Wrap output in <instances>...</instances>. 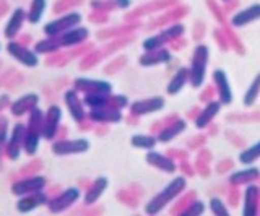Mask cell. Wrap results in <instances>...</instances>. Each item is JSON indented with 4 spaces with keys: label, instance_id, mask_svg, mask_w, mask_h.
<instances>
[{
    "label": "cell",
    "instance_id": "1",
    "mask_svg": "<svg viewBox=\"0 0 260 216\" xmlns=\"http://www.w3.org/2000/svg\"><path fill=\"white\" fill-rule=\"evenodd\" d=\"M185 184L187 182H185L184 177H176V179L171 181L158 195H154L150 200V203L146 205V213H150V214L159 213L162 208H165L168 203L173 202V200L185 189Z\"/></svg>",
    "mask_w": 260,
    "mask_h": 216
},
{
    "label": "cell",
    "instance_id": "2",
    "mask_svg": "<svg viewBox=\"0 0 260 216\" xmlns=\"http://www.w3.org/2000/svg\"><path fill=\"white\" fill-rule=\"evenodd\" d=\"M207 63H208V47L200 44L195 47L193 55H192V63L189 68V80L193 88L202 86L203 80H205Z\"/></svg>",
    "mask_w": 260,
    "mask_h": 216
},
{
    "label": "cell",
    "instance_id": "3",
    "mask_svg": "<svg viewBox=\"0 0 260 216\" xmlns=\"http://www.w3.org/2000/svg\"><path fill=\"white\" fill-rule=\"evenodd\" d=\"M80 21H81V15L78 12H70L54 21H49L44 26V33L49 38L60 36L62 33H65V31H69L75 26H80Z\"/></svg>",
    "mask_w": 260,
    "mask_h": 216
},
{
    "label": "cell",
    "instance_id": "4",
    "mask_svg": "<svg viewBox=\"0 0 260 216\" xmlns=\"http://www.w3.org/2000/svg\"><path fill=\"white\" fill-rule=\"evenodd\" d=\"M7 52L10 54L15 60H18L21 65H24V67L32 68V67H38V63H39L38 52L28 49V47L24 46L23 43L10 41V43L7 44Z\"/></svg>",
    "mask_w": 260,
    "mask_h": 216
},
{
    "label": "cell",
    "instance_id": "5",
    "mask_svg": "<svg viewBox=\"0 0 260 216\" xmlns=\"http://www.w3.org/2000/svg\"><path fill=\"white\" fill-rule=\"evenodd\" d=\"M89 150V141L86 138L75 140H57L52 143V153L57 156L65 155H81Z\"/></svg>",
    "mask_w": 260,
    "mask_h": 216
},
{
    "label": "cell",
    "instance_id": "6",
    "mask_svg": "<svg viewBox=\"0 0 260 216\" xmlns=\"http://www.w3.org/2000/svg\"><path fill=\"white\" fill-rule=\"evenodd\" d=\"M78 198H80V189H77V187L65 189L57 197H54L52 200H49V202H47L49 211H51V213L65 211L67 208H70L73 203H75Z\"/></svg>",
    "mask_w": 260,
    "mask_h": 216
},
{
    "label": "cell",
    "instance_id": "7",
    "mask_svg": "<svg viewBox=\"0 0 260 216\" xmlns=\"http://www.w3.org/2000/svg\"><path fill=\"white\" fill-rule=\"evenodd\" d=\"M46 184H47V181H46V177H43V175H31V177L15 182L12 186V194L18 195V197L35 194V192L43 190L46 187Z\"/></svg>",
    "mask_w": 260,
    "mask_h": 216
},
{
    "label": "cell",
    "instance_id": "8",
    "mask_svg": "<svg viewBox=\"0 0 260 216\" xmlns=\"http://www.w3.org/2000/svg\"><path fill=\"white\" fill-rule=\"evenodd\" d=\"M62 119V109L59 106L52 104L47 109V114L44 116V124H43V138L52 140L59 133V124Z\"/></svg>",
    "mask_w": 260,
    "mask_h": 216
},
{
    "label": "cell",
    "instance_id": "9",
    "mask_svg": "<svg viewBox=\"0 0 260 216\" xmlns=\"http://www.w3.org/2000/svg\"><path fill=\"white\" fill-rule=\"evenodd\" d=\"M24 133H26V125H23V124H15L13 125L10 140L7 141V147H5V153H7L8 158L12 159V161H15V159L20 158V151L23 148Z\"/></svg>",
    "mask_w": 260,
    "mask_h": 216
},
{
    "label": "cell",
    "instance_id": "10",
    "mask_svg": "<svg viewBox=\"0 0 260 216\" xmlns=\"http://www.w3.org/2000/svg\"><path fill=\"white\" fill-rule=\"evenodd\" d=\"M73 86L78 91H85V93H104L109 94L112 91V86L109 82H104V80H89V78H77L73 82Z\"/></svg>",
    "mask_w": 260,
    "mask_h": 216
},
{
    "label": "cell",
    "instance_id": "11",
    "mask_svg": "<svg viewBox=\"0 0 260 216\" xmlns=\"http://www.w3.org/2000/svg\"><path fill=\"white\" fill-rule=\"evenodd\" d=\"M213 82L216 85L219 102L231 104L233 102V91H231V86H230V80H228V77H226V71L221 68H216L213 71Z\"/></svg>",
    "mask_w": 260,
    "mask_h": 216
},
{
    "label": "cell",
    "instance_id": "12",
    "mask_svg": "<svg viewBox=\"0 0 260 216\" xmlns=\"http://www.w3.org/2000/svg\"><path fill=\"white\" fill-rule=\"evenodd\" d=\"M47 202H49L47 194H44L43 190L35 192V194L23 195L18 200V203H16V210H18L20 213H28V211L36 210V208L41 206V205H46Z\"/></svg>",
    "mask_w": 260,
    "mask_h": 216
},
{
    "label": "cell",
    "instance_id": "13",
    "mask_svg": "<svg viewBox=\"0 0 260 216\" xmlns=\"http://www.w3.org/2000/svg\"><path fill=\"white\" fill-rule=\"evenodd\" d=\"M63 101H65V104H67L69 113H70L73 121H75V122H83L85 117H86V113H85V109H83V104H81V101L78 98V94H77V90L65 91Z\"/></svg>",
    "mask_w": 260,
    "mask_h": 216
},
{
    "label": "cell",
    "instance_id": "14",
    "mask_svg": "<svg viewBox=\"0 0 260 216\" xmlns=\"http://www.w3.org/2000/svg\"><path fill=\"white\" fill-rule=\"evenodd\" d=\"M89 31L88 28H83V26H75L72 28L69 31H65V33H62L60 36H55L57 39H59V43L62 47H72V46H78L85 41V39L88 38Z\"/></svg>",
    "mask_w": 260,
    "mask_h": 216
},
{
    "label": "cell",
    "instance_id": "15",
    "mask_svg": "<svg viewBox=\"0 0 260 216\" xmlns=\"http://www.w3.org/2000/svg\"><path fill=\"white\" fill-rule=\"evenodd\" d=\"M258 18H260V4H254L247 7V9H242L241 12L236 13L231 20V25L236 28H242Z\"/></svg>",
    "mask_w": 260,
    "mask_h": 216
},
{
    "label": "cell",
    "instance_id": "16",
    "mask_svg": "<svg viewBox=\"0 0 260 216\" xmlns=\"http://www.w3.org/2000/svg\"><path fill=\"white\" fill-rule=\"evenodd\" d=\"M38 101H39V96H38V94H35V93L24 94V96H21L20 99H16V101L12 104V106H10V111H12V114H13V116L20 117V116L26 114V113H31V111L38 106Z\"/></svg>",
    "mask_w": 260,
    "mask_h": 216
},
{
    "label": "cell",
    "instance_id": "17",
    "mask_svg": "<svg viewBox=\"0 0 260 216\" xmlns=\"http://www.w3.org/2000/svg\"><path fill=\"white\" fill-rule=\"evenodd\" d=\"M89 119L94 122H119L122 119V114L119 109L111 107V106H103V107H93L89 113Z\"/></svg>",
    "mask_w": 260,
    "mask_h": 216
},
{
    "label": "cell",
    "instance_id": "18",
    "mask_svg": "<svg viewBox=\"0 0 260 216\" xmlns=\"http://www.w3.org/2000/svg\"><path fill=\"white\" fill-rule=\"evenodd\" d=\"M165 107V99L162 98H150V99H143V101H137L132 104V113L137 116H143V114H150V113H156Z\"/></svg>",
    "mask_w": 260,
    "mask_h": 216
},
{
    "label": "cell",
    "instance_id": "19",
    "mask_svg": "<svg viewBox=\"0 0 260 216\" xmlns=\"http://www.w3.org/2000/svg\"><path fill=\"white\" fill-rule=\"evenodd\" d=\"M258 197H260V189L257 186H249L246 189V194H244V208H242L244 216H254L257 213Z\"/></svg>",
    "mask_w": 260,
    "mask_h": 216
},
{
    "label": "cell",
    "instance_id": "20",
    "mask_svg": "<svg viewBox=\"0 0 260 216\" xmlns=\"http://www.w3.org/2000/svg\"><path fill=\"white\" fill-rule=\"evenodd\" d=\"M24 20H26V12H24L23 9H15L10 20H8V23H7V26H5V38L13 39L16 34H18Z\"/></svg>",
    "mask_w": 260,
    "mask_h": 216
},
{
    "label": "cell",
    "instance_id": "21",
    "mask_svg": "<svg viewBox=\"0 0 260 216\" xmlns=\"http://www.w3.org/2000/svg\"><path fill=\"white\" fill-rule=\"evenodd\" d=\"M219 109H221V102H219V101H210L207 104V107L202 111L197 119H195V127H197V129H205V127L218 116Z\"/></svg>",
    "mask_w": 260,
    "mask_h": 216
},
{
    "label": "cell",
    "instance_id": "22",
    "mask_svg": "<svg viewBox=\"0 0 260 216\" xmlns=\"http://www.w3.org/2000/svg\"><path fill=\"white\" fill-rule=\"evenodd\" d=\"M184 33V26L182 25H176L173 28H169L166 33H161L162 36H158V38H150L148 41L143 43V47L146 51H154L156 47H159L162 44V41H168V39H173V38H177Z\"/></svg>",
    "mask_w": 260,
    "mask_h": 216
},
{
    "label": "cell",
    "instance_id": "23",
    "mask_svg": "<svg viewBox=\"0 0 260 216\" xmlns=\"http://www.w3.org/2000/svg\"><path fill=\"white\" fill-rule=\"evenodd\" d=\"M108 189V179L106 177H98L89 189L86 190V195H85V205H94L100 197L104 194V190Z\"/></svg>",
    "mask_w": 260,
    "mask_h": 216
},
{
    "label": "cell",
    "instance_id": "24",
    "mask_svg": "<svg viewBox=\"0 0 260 216\" xmlns=\"http://www.w3.org/2000/svg\"><path fill=\"white\" fill-rule=\"evenodd\" d=\"M146 161H148L151 166L158 167V169L165 171V172H174L176 171V164L173 159H169L168 156L161 155V153H156V151H150L148 155H146Z\"/></svg>",
    "mask_w": 260,
    "mask_h": 216
},
{
    "label": "cell",
    "instance_id": "25",
    "mask_svg": "<svg viewBox=\"0 0 260 216\" xmlns=\"http://www.w3.org/2000/svg\"><path fill=\"white\" fill-rule=\"evenodd\" d=\"M43 137V132L35 130V129H28L26 127V133H24V140H23V150L24 153L32 156L39 148V140Z\"/></svg>",
    "mask_w": 260,
    "mask_h": 216
},
{
    "label": "cell",
    "instance_id": "26",
    "mask_svg": "<svg viewBox=\"0 0 260 216\" xmlns=\"http://www.w3.org/2000/svg\"><path fill=\"white\" fill-rule=\"evenodd\" d=\"M258 177H260V171L257 167H247V169L234 172L230 177V182L234 184V186H241V184H249Z\"/></svg>",
    "mask_w": 260,
    "mask_h": 216
},
{
    "label": "cell",
    "instance_id": "27",
    "mask_svg": "<svg viewBox=\"0 0 260 216\" xmlns=\"http://www.w3.org/2000/svg\"><path fill=\"white\" fill-rule=\"evenodd\" d=\"M187 80H189V70L187 68H179L176 71V75L173 77V80L169 82V86H168V93L169 94H176L179 93L184 88V85L187 83Z\"/></svg>",
    "mask_w": 260,
    "mask_h": 216
},
{
    "label": "cell",
    "instance_id": "28",
    "mask_svg": "<svg viewBox=\"0 0 260 216\" xmlns=\"http://www.w3.org/2000/svg\"><path fill=\"white\" fill-rule=\"evenodd\" d=\"M46 7H47L46 0H32L29 5V12L26 15V18L31 25H36V23L41 21V18H43V15L46 12Z\"/></svg>",
    "mask_w": 260,
    "mask_h": 216
},
{
    "label": "cell",
    "instance_id": "29",
    "mask_svg": "<svg viewBox=\"0 0 260 216\" xmlns=\"http://www.w3.org/2000/svg\"><path fill=\"white\" fill-rule=\"evenodd\" d=\"M185 130V122L184 121H176L171 125H168L165 130L159 133V141L161 143H168L173 138H176L179 133H182Z\"/></svg>",
    "mask_w": 260,
    "mask_h": 216
},
{
    "label": "cell",
    "instance_id": "30",
    "mask_svg": "<svg viewBox=\"0 0 260 216\" xmlns=\"http://www.w3.org/2000/svg\"><path fill=\"white\" fill-rule=\"evenodd\" d=\"M60 43L57 38H47V39H43V41H39L35 47V51L38 54H54L60 49Z\"/></svg>",
    "mask_w": 260,
    "mask_h": 216
},
{
    "label": "cell",
    "instance_id": "31",
    "mask_svg": "<svg viewBox=\"0 0 260 216\" xmlns=\"http://www.w3.org/2000/svg\"><path fill=\"white\" fill-rule=\"evenodd\" d=\"M83 102L89 107H103V106H109V98L108 94L104 93H86Z\"/></svg>",
    "mask_w": 260,
    "mask_h": 216
},
{
    "label": "cell",
    "instance_id": "32",
    "mask_svg": "<svg viewBox=\"0 0 260 216\" xmlns=\"http://www.w3.org/2000/svg\"><path fill=\"white\" fill-rule=\"evenodd\" d=\"M260 158V140L257 143H254L252 147H249L247 150H244L241 151V155H239V161L242 164H252L254 161H257V159Z\"/></svg>",
    "mask_w": 260,
    "mask_h": 216
},
{
    "label": "cell",
    "instance_id": "33",
    "mask_svg": "<svg viewBox=\"0 0 260 216\" xmlns=\"http://www.w3.org/2000/svg\"><path fill=\"white\" fill-rule=\"evenodd\" d=\"M258 93H260V74L254 78V82L250 83V86H249V90H247L246 96H244V106H247V107L252 106V104L255 102Z\"/></svg>",
    "mask_w": 260,
    "mask_h": 216
},
{
    "label": "cell",
    "instance_id": "34",
    "mask_svg": "<svg viewBox=\"0 0 260 216\" xmlns=\"http://www.w3.org/2000/svg\"><path fill=\"white\" fill-rule=\"evenodd\" d=\"M171 60V54L168 51H159L156 55H145V57L140 59L142 65H151V63H161V62H169Z\"/></svg>",
    "mask_w": 260,
    "mask_h": 216
},
{
    "label": "cell",
    "instance_id": "35",
    "mask_svg": "<svg viewBox=\"0 0 260 216\" xmlns=\"http://www.w3.org/2000/svg\"><path fill=\"white\" fill-rule=\"evenodd\" d=\"M132 145L137 148H146L150 150L156 145V140L153 137H148V135H134L132 137Z\"/></svg>",
    "mask_w": 260,
    "mask_h": 216
},
{
    "label": "cell",
    "instance_id": "36",
    "mask_svg": "<svg viewBox=\"0 0 260 216\" xmlns=\"http://www.w3.org/2000/svg\"><path fill=\"white\" fill-rule=\"evenodd\" d=\"M7 132H8L7 117H0V167H2V151L7 143Z\"/></svg>",
    "mask_w": 260,
    "mask_h": 216
},
{
    "label": "cell",
    "instance_id": "37",
    "mask_svg": "<svg viewBox=\"0 0 260 216\" xmlns=\"http://www.w3.org/2000/svg\"><path fill=\"white\" fill-rule=\"evenodd\" d=\"M101 52H91V54H88L86 57L80 62V68L81 70H86V68H91V67H94L98 62H100V59H101Z\"/></svg>",
    "mask_w": 260,
    "mask_h": 216
},
{
    "label": "cell",
    "instance_id": "38",
    "mask_svg": "<svg viewBox=\"0 0 260 216\" xmlns=\"http://www.w3.org/2000/svg\"><path fill=\"white\" fill-rule=\"evenodd\" d=\"M210 208H211V211H213L215 214H219V216H228V214H230V211H228V208L224 206V203L219 198H216V197L210 200Z\"/></svg>",
    "mask_w": 260,
    "mask_h": 216
},
{
    "label": "cell",
    "instance_id": "39",
    "mask_svg": "<svg viewBox=\"0 0 260 216\" xmlns=\"http://www.w3.org/2000/svg\"><path fill=\"white\" fill-rule=\"evenodd\" d=\"M203 211H205V205H203V202H193L184 213L185 214H202Z\"/></svg>",
    "mask_w": 260,
    "mask_h": 216
},
{
    "label": "cell",
    "instance_id": "40",
    "mask_svg": "<svg viewBox=\"0 0 260 216\" xmlns=\"http://www.w3.org/2000/svg\"><path fill=\"white\" fill-rule=\"evenodd\" d=\"M124 63H125V59H124V57H120V59H117V60H114L112 63H109V65L104 68V74H108V75H112L114 71H116V70H119V68H120L122 65H124Z\"/></svg>",
    "mask_w": 260,
    "mask_h": 216
},
{
    "label": "cell",
    "instance_id": "41",
    "mask_svg": "<svg viewBox=\"0 0 260 216\" xmlns=\"http://www.w3.org/2000/svg\"><path fill=\"white\" fill-rule=\"evenodd\" d=\"M109 106L116 109L124 107L127 106V98H124V96H112V98H109Z\"/></svg>",
    "mask_w": 260,
    "mask_h": 216
},
{
    "label": "cell",
    "instance_id": "42",
    "mask_svg": "<svg viewBox=\"0 0 260 216\" xmlns=\"http://www.w3.org/2000/svg\"><path fill=\"white\" fill-rule=\"evenodd\" d=\"M41 169V161L39 159H36V161L29 163V166H24L21 169V175H26V174H31V172H36Z\"/></svg>",
    "mask_w": 260,
    "mask_h": 216
},
{
    "label": "cell",
    "instance_id": "43",
    "mask_svg": "<svg viewBox=\"0 0 260 216\" xmlns=\"http://www.w3.org/2000/svg\"><path fill=\"white\" fill-rule=\"evenodd\" d=\"M93 47V44H86V46H80V47H77L75 51L72 52V55H78V54H83V52H86V51H89Z\"/></svg>",
    "mask_w": 260,
    "mask_h": 216
},
{
    "label": "cell",
    "instance_id": "44",
    "mask_svg": "<svg viewBox=\"0 0 260 216\" xmlns=\"http://www.w3.org/2000/svg\"><path fill=\"white\" fill-rule=\"evenodd\" d=\"M106 20V15H89V21H93V23H104Z\"/></svg>",
    "mask_w": 260,
    "mask_h": 216
},
{
    "label": "cell",
    "instance_id": "45",
    "mask_svg": "<svg viewBox=\"0 0 260 216\" xmlns=\"http://www.w3.org/2000/svg\"><path fill=\"white\" fill-rule=\"evenodd\" d=\"M8 102H10V98H8L7 94H4V96H0V113L8 106Z\"/></svg>",
    "mask_w": 260,
    "mask_h": 216
},
{
    "label": "cell",
    "instance_id": "46",
    "mask_svg": "<svg viewBox=\"0 0 260 216\" xmlns=\"http://www.w3.org/2000/svg\"><path fill=\"white\" fill-rule=\"evenodd\" d=\"M8 10V5L7 4H0V17H2V15H5V12Z\"/></svg>",
    "mask_w": 260,
    "mask_h": 216
},
{
    "label": "cell",
    "instance_id": "47",
    "mask_svg": "<svg viewBox=\"0 0 260 216\" xmlns=\"http://www.w3.org/2000/svg\"><path fill=\"white\" fill-rule=\"evenodd\" d=\"M0 68H2V62H0Z\"/></svg>",
    "mask_w": 260,
    "mask_h": 216
},
{
    "label": "cell",
    "instance_id": "48",
    "mask_svg": "<svg viewBox=\"0 0 260 216\" xmlns=\"http://www.w3.org/2000/svg\"><path fill=\"white\" fill-rule=\"evenodd\" d=\"M224 2H228V0H224Z\"/></svg>",
    "mask_w": 260,
    "mask_h": 216
}]
</instances>
